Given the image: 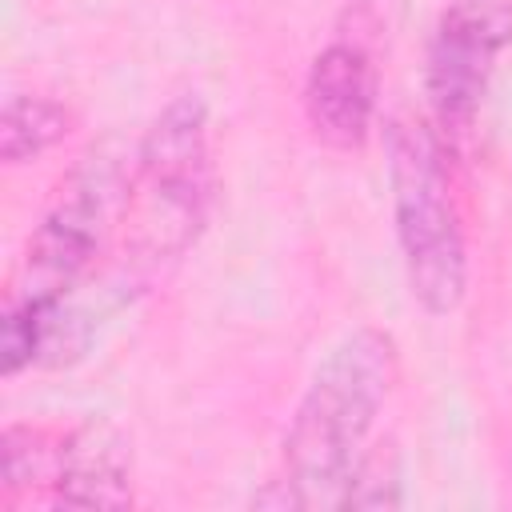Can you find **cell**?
I'll return each instance as SVG.
<instances>
[{
	"label": "cell",
	"instance_id": "52a82bcc",
	"mask_svg": "<svg viewBox=\"0 0 512 512\" xmlns=\"http://www.w3.org/2000/svg\"><path fill=\"white\" fill-rule=\"evenodd\" d=\"M52 504L68 508H128L132 448L108 420H88L60 436L52 468Z\"/></svg>",
	"mask_w": 512,
	"mask_h": 512
},
{
	"label": "cell",
	"instance_id": "9c48e42d",
	"mask_svg": "<svg viewBox=\"0 0 512 512\" xmlns=\"http://www.w3.org/2000/svg\"><path fill=\"white\" fill-rule=\"evenodd\" d=\"M56 448H60V440H48L40 428L8 424L4 436H0V476H4V496H16L20 488H32L36 480L52 484Z\"/></svg>",
	"mask_w": 512,
	"mask_h": 512
},
{
	"label": "cell",
	"instance_id": "277c9868",
	"mask_svg": "<svg viewBox=\"0 0 512 512\" xmlns=\"http://www.w3.org/2000/svg\"><path fill=\"white\" fill-rule=\"evenodd\" d=\"M128 156L112 148H92L60 184L52 208L24 244V260L8 288V300L64 304L68 292L96 268L108 236L120 232L124 192H128Z\"/></svg>",
	"mask_w": 512,
	"mask_h": 512
},
{
	"label": "cell",
	"instance_id": "30bf717a",
	"mask_svg": "<svg viewBox=\"0 0 512 512\" xmlns=\"http://www.w3.org/2000/svg\"><path fill=\"white\" fill-rule=\"evenodd\" d=\"M400 484L404 480H400L396 444L392 440L388 444H372L360 456V464H356V472H352V480H348V488L340 496V508H396L404 500Z\"/></svg>",
	"mask_w": 512,
	"mask_h": 512
},
{
	"label": "cell",
	"instance_id": "8fae6325",
	"mask_svg": "<svg viewBox=\"0 0 512 512\" xmlns=\"http://www.w3.org/2000/svg\"><path fill=\"white\" fill-rule=\"evenodd\" d=\"M400 12H404V0H344L336 36L380 56V48H388V40L400 24Z\"/></svg>",
	"mask_w": 512,
	"mask_h": 512
},
{
	"label": "cell",
	"instance_id": "3957f363",
	"mask_svg": "<svg viewBox=\"0 0 512 512\" xmlns=\"http://www.w3.org/2000/svg\"><path fill=\"white\" fill-rule=\"evenodd\" d=\"M388 184L408 292L428 316H448L468 292V240L448 176V148L432 124L392 120Z\"/></svg>",
	"mask_w": 512,
	"mask_h": 512
},
{
	"label": "cell",
	"instance_id": "6da1fadb",
	"mask_svg": "<svg viewBox=\"0 0 512 512\" xmlns=\"http://www.w3.org/2000/svg\"><path fill=\"white\" fill-rule=\"evenodd\" d=\"M400 384V348L384 328H356L312 372L284 432V504L340 508L368 436Z\"/></svg>",
	"mask_w": 512,
	"mask_h": 512
},
{
	"label": "cell",
	"instance_id": "5b68a950",
	"mask_svg": "<svg viewBox=\"0 0 512 512\" xmlns=\"http://www.w3.org/2000/svg\"><path fill=\"white\" fill-rule=\"evenodd\" d=\"M512 44V0H448L424 52V96L444 148L460 144L480 116L496 60Z\"/></svg>",
	"mask_w": 512,
	"mask_h": 512
},
{
	"label": "cell",
	"instance_id": "ba28073f",
	"mask_svg": "<svg viewBox=\"0 0 512 512\" xmlns=\"http://www.w3.org/2000/svg\"><path fill=\"white\" fill-rule=\"evenodd\" d=\"M76 116L68 104L36 92H12L0 108V160L8 168H20L48 148H56L72 132Z\"/></svg>",
	"mask_w": 512,
	"mask_h": 512
},
{
	"label": "cell",
	"instance_id": "8992f818",
	"mask_svg": "<svg viewBox=\"0 0 512 512\" xmlns=\"http://www.w3.org/2000/svg\"><path fill=\"white\" fill-rule=\"evenodd\" d=\"M380 96V56L332 36L308 64L304 76V120L312 140L332 152H360Z\"/></svg>",
	"mask_w": 512,
	"mask_h": 512
},
{
	"label": "cell",
	"instance_id": "7a4b0ae2",
	"mask_svg": "<svg viewBox=\"0 0 512 512\" xmlns=\"http://www.w3.org/2000/svg\"><path fill=\"white\" fill-rule=\"evenodd\" d=\"M216 196L208 104L200 92L172 96L136 144L120 212V264L148 284L180 264L200 240Z\"/></svg>",
	"mask_w": 512,
	"mask_h": 512
}]
</instances>
